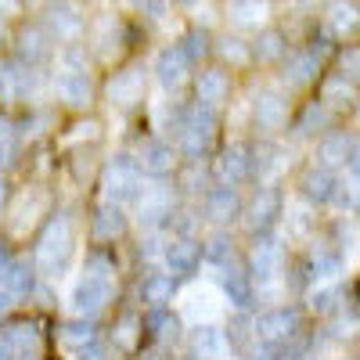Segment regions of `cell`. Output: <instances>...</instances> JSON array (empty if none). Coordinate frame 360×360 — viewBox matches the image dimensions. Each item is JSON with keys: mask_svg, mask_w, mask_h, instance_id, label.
<instances>
[{"mask_svg": "<svg viewBox=\"0 0 360 360\" xmlns=\"http://www.w3.org/2000/svg\"><path fill=\"white\" fill-rule=\"evenodd\" d=\"M339 295H342L339 285H317V288L310 292V310H317V314H332V310L339 307Z\"/></svg>", "mask_w": 360, "mask_h": 360, "instance_id": "obj_41", "label": "cell"}, {"mask_svg": "<svg viewBox=\"0 0 360 360\" xmlns=\"http://www.w3.org/2000/svg\"><path fill=\"white\" fill-rule=\"evenodd\" d=\"M205 259L213 263V266H231L234 263V242L227 234H213L205 242Z\"/></svg>", "mask_w": 360, "mask_h": 360, "instance_id": "obj_38", "label": "cell"}, {"mask_svg": "<svg viewBox=\"0 0 360 360\" xmlns=\"http://www.w3.org/2000/svg\"><path fill=\"white\" fill-rule=\"evenodd\" d=\"M285 270V249L278 238H256V245L249 252V278L259 285V288H270L278 285Z\"/></svg>", "mask_w": 360, "mask_h": 360, "instance_id": "obj_6", "label": "cell"}, {"mask_svg": "<svg viewBox=\"0 0 360 360\" xmlns=\"http://www.w3.org/2000/svg\"><path fill=\"white\" fill-rule=\"evenodd\" d=\"M0 360H18V356L11 353V346H8L4 339H0Z\"/></svg>", "mask_w": 360, "mask_h": 360, "instance_id": "obj_55", "label": "cell"}, {"mask_svg": "<svg viewBox=\"0 0 360 360\" xmlns=\"http://www.w3.org/2000/svg\"><path fill=\"white\" fill-rule=\"evenodd\" d=\"M213 134H217V112L205 105L188 108L184 127H180V152L198 162L209 152V144H213Z\"/></svg>", "mask_w": 360, "mask_h": 360, "instance_id": "obj_4", "label": "cell"}, {"mask_svg": "<svg viewBox=\"0 0 360 360\" xmlns=\"http://www.w3.org/2000/svg\"><path fill=\"white\" fill-rule=\"evenodd\" d=\"M137 166H141V173H148V176H166V173H173V166H176L173 144L162 141V137L144 141L141 152H137Z\"/></svg>", "mask_w": 360, "mask_h": 360, "instance_id": "obj_13", "label": "cell"}, {"mask_svg": "<svg viewBox=\"0 0 360 360\" xmlns=\"http://www.w3.org/2000/svg\"><path fill=\"white\" fill-rule=\"evenodd\" d=\"M141 360H159V353H144Z\"/></svg>", "mask_w": 360, "mask_h": 360, "instance_id": "obj_58", "label": "cell"}, {"mask_svg": "<svg viewBox=\"0 0 360 360\" xmlns=\"http://www.w3.org/2000/svg\"><path fill=\"white\" fill-rule=\"evenodd\" d=\"M33 285H37V266H29L25 259H11V266H8L4 281H0V288L11 292L15 299H22V295L33 292Z\"/></svg>", "mask_w": 360, "mask_h": 360, "instance_id": "obj_29", "label": "cell"}, {"mask_svg": "<svg viewBox=\"0 0 360 360\" xmlns=\"http://www.w3.org/2000/svg\"><path fill=\"white\" fill-rule=\"evenodd\" d=\"M0 339L11 346V353H15L18 360H29V353H33L37 342H40V332H37L33 321H15V324L4 328V335H0Z\"/></svg>", "mask_w": 360, "mask_h": 360, "instance_id": "obj_27", "label": "cell"}, {"mask_svg": "<svg viewBox=\"0 0 360 360\" xmlns=\"http://www.w3.org/2000/svg\"><path fill=\"white\" fill-rule=\"evenodd\" d=\"M141 299L148 303V310H166V303L173 299V278L169 274H148L141 281Z\"/></svg>", "mask_w": 360, "mask_h": 360, "instance_id": "obj_30", "label": "cell"}, {"mask_svg": "<svg viewBox=\"0 0 360 360\" xmlns=\"http://www.w3.org/2000/svg\"><path fill=\"white\" fill-rule=\"evenodd\" d=\"M356 98V90H353V79L346 76V72H339V76H332L324 83V94H321V101L328 105V108H335V105H349Z\"/></svg>", "mask_w": 360, "mask_h": 360, "instance_id": "obj_33", "label": "cell"}, {"mask_svg": "<svg viewBox=\"0 0 360 360\" xmlns=\"http://www.w3.org/2000/svg\"><path fill=\"white\" fill-rule=\"evenodd\" d=\"M162 259H166V270L173 278H184V274H195L198 263L205 259V245L195 242L191 234H180L162 249Z\"/></svg>", "mask_w": 360, "mask_h": 360, "instance_id": "obj_8", "label": "cell"}, {"mask_svg": "<svg viewBox=\"0 0 360 360\" xmlns=\"http://www.w3.org/2000/svg\"><path fill=\"white\" fill-rule=\"evenodd\" d=\"M252 169H256V159L249 152V144H227L217 159V176L224 180V188H238Z\"/></svg>", "mask_w": 360, "mask_h": 360, "instance_id": "obj_9", "label": "cell"}, {"mask_svg": "<svg viewBox=\"0 0 360 360\" xmlns=\"http://www.w3.org/2000/svg\"><path fill=\"white\" fill-rule=\"evenodd\" d=\"M227 18L234 25H259L266 18V4H259V0H234V4H227Z\"/></svg>", "mask_w": 360, "mask_h": 360, "instance_id": "obj_34", "label": "cell"}, {"mask_svg": "<svg viewBox=\"0 0 360 360\" xmlns=\"http://www.w3.org/2000/svg\"><path fill=\"white\" fill-rule=\"evenodd\" d=\"M224 303H231L234 310L252 307V281H249L245 270H238L234 263L224 266Z\"/></svg>", "mask_w": 360, "mask_h": 360, "instance_id": "obj_24", "label": "cell"}, {"mask_svg": "<svg viewBox=\"0 0 360 360\" xmlns=\"http://www.w3.org/2000/svg\"><path fill=\"white\" fill-rule=\"evenodd\" d=\"M220 303H224V295L213 285H191L180 295V314H184V321H191L195 328H202V324H213L220 317Z\"/></svg>", "mask_w": 360, "mask_h": 360, "instance_id": "obj_7", "label": "cell"}, {"mask_svg": "<svg viewBox=\"0 0 360 360\" xmlns=\"http://www.w3.org/2000/svg\"><path fill=\"white\" fill-rule=\"evenodd\" d=\"M321 72V54L317 51H295L285 62V83L288 86H310Z\"/></svg>", "mask_w": 360, "mask_h": 360, "instance_id": "obj_22", "label": "cell"}, {"mask_svg": "<svg viewBox=\"0 0 360 360\" xmlns=\"http://www.w3.org/2000/svg\"><path fill=\"white\" fill-rule=\"evenodd\" d=\"M137 220L141 227L155 231L162 227L166 220H173V191L169 188H148L141 198H137Z\"/></svg>", "mask_w": 360, "mask_h": 360, "instance_id": "obj_10", "label": "cell"}, {"mask_svg": "<svg viewBox=\"0 0 360 360\" xmlns=\"http://www.w3.org/2000/svg\"><path fill=\"white\" fill-rule=\"evenodd\" d=\"M252 54L259 58V62H278V58L285 54V37L278 33V29H263V33L256 37V44H252Z\"/></svg>", "mask_w": 360, "mask_h": 360, "instance_id": "obj_36", "label": "cell"}, {"mask_svg": "<svg viewBox=\"0 0 360 360\" xmlns=\"http://www.w3.org/2000/svg\"><path fill=\"white\" fill-rule=\"evenodd\" d=\"M188 72H191V58L184 54V47H180V44L159 51V58H155V76H159V83H162L166 90H176L180 83L188 79Z\"/></svg>", "mask_w": 360, "mask_h": 360, "instance_id": "obj_14", "label": "cell"}, {"mask_svg": "<svg viewBox=\"0 0 360 360\" xmlns=\"http://www.w3.org/2000/svg\"><path fill=\"white\" fill-rule=\"evenodd\" d=\"M217 51H220L224 62H231V65H245L249 62V47H245V40H238V37H220Z\"/></svg>", "mask_w": 360, "mask_h": 360, "instance_id": "obj_42", "label": "cell"}, {"mask_svg": "<svg viewBox=\"0 0 360 360\" xmlns=\"http://www.w3.org/2000/svg\"><path fill=\"white\" fill-rule=\"evenodd\" d=\"M299 188H303V198H307L310 205H324V202H332V198H335L339 180H335V173L328 169V166H314V169L303 173Z\"/></svg>", "mask_w": 360, "mask_h": 360, "instance_id": "obj_18", "label": "cell"}, {"mask_svg": "<svg viewBox=\"0 0 360 360\" xmlns=\"http://www.w3.org/2000/svg\"><path fill=\"white\" fill-rule=\"evenodd\" d=\"M141 332H144V317L137 314H123L115 321V346L119 349H134L141 342Z\"/></svg>", "mask_w": 360, "mask_h": 360, "instance_id": "obj_35", "label": "cell"}, {"mask_svg": "<svg viewBox=\"0 0 360 360\" xmlns=\"http://www.w3.org/2000/svg\"><path fill=\"white\" fill-rule=\"evenodd\" d=\"M79 360H112V349H108L105 342H94L90 349H83V353H79Z\"/></svg>", "mask_w": 360, "mask_h": 360, "instance_id": "obj_49", "label": "cell"}, {"mask_svg": "<svg viewBox=\"0 0 360 360\" xmlns=\"http://www.w3.org/2000/svg\"><path fill=\"white\" fill-rule=\"evenodd\" d=\"M191 353L198 360H227L231 356V339L224 328L217 324H202L191 332Z\"/></svg>", "mask_w": 360, "mask_h": 360, "instance_id": "obj_15", "label": "cell"}, {"mask_svg": "<svg viewBox=\"0 0 360 360\" xmlns=\"http://www.w3.org/2000/svg\"><path fill=\"white\" fill-rule=\"evenodd\" d=\"M252 119H256L259 130L278 134L288 123V98L281 94V90H263V94L252 101Z\"/></svg>", "mask_w": 360, "mask_h": 360, "instance_id": "obj_11", "label": "cell"}, {"mask_svg": "<svg viewBox=\"0 0 360 360\" xmlns=\"http://www.w3.org/2000/svg\"><path fill=\"white\" fill-rule=\"evenodd\" d=\"M144 328H148V335L162 339V335H166V328H169V314H166V310H148Z\"/></svg>", "mask_w": 360, "mask_h": 360, "instance_id": "obj_44", "label": "cell"}, {"mask_svg": "<svg viewBox=\"0 0 360 360\" xmlns=\"http://www.w3.org/2000/svg\"><path fill=\"white\" fill-rule=\"evenodd\" d=\"M202 180H205V169H202V166H191V173L184 176V184H188V191H198Z\"/></svg>", "mask_w": 360, "mask_h": 360, "instance_id": "obj_51", "label": "cell"}, {"mask_svg": "<svg viewBox=\"0 0 360 360\" xmlns=\"http://www.w3.org/2000/svg\"><path fill=\"white\" fill-rule=\"evenodd\" d=\"M339 274H342V256H339V252H328V249L314 252V259H310V278H314L317 285H335Z\"/></svg>", "mask_w": 360, "mask_h": 360, "instance_id": "obj_32", "label": "cell"}, {"mask_svg": "<svg viewBox=\"0 0 360 360\" xmlns=\"http://www.w3.org/2000/svg\"><path fill=\"white\" fill-rule=\"evenodd\" d=\"M353 137L346 134V130H335V134H328L324 141H321V166H342L346 159L353 162Z\"/></svg>", "mask_w": 360, "mask_h": 360, "instance_id": "obj_28", "label": "cell"}, {"mask_svg": "<svg viewBox=\"0 0 360 360\" xmlns=\"http://www.w3.org/2000/svg\"><path fill=\"white\" fill-rule=\"evenodd\" d=\"M245 360H288V349H285V346H266V342H259Z\"/></svg>", "mask_w": 360, "mask_h": 360, "instance_id": "obj_46", "label": "cell"}, {"mask_svg": "<svg viewBox=\"0 0 360 360\" xmlns=\"http://www.w3.org/2000/svg\"><path fill=\"white\" fill-rule=\"evenodd\" d=\"M342 72H346V76H356V72H360V51H349V54L342 58Z\"/></svg>", "mask_w": 360, "mask_h": 360, "instance_id": "obj_50", "label": "cell"}, {"mask_svg": "<svg viewBox=\"0 0 360 360\" xmlns=\"http://www.w3.org/2000/svg\"><path fill=\"white\" fill-rule=\"evenodd\" d=\"M4 202H8V180L0 176V209H4Z\"/></svg>", "mask_w": 360, "mask_h": 360, "instance_id": "obj_56", "label": "cell"}, {"mask_svg": "<svg viewBox=\"0 0 360 360\" xmlns=\"http://www.w3.org/2000/svg\"><path fill=\"white\" fill-rule=\"evenodd\" d=\"M141 11H144L148 18H162V15H166V4H141Z\"/></svg>", "mask_w": 360, "mask_h": 360, "instance_id": "obj_53", "label": "cell"}, {"mask_svg": "<svg viewBox=\"0 0 360 360\" xmlns=\"http://www.w3.org/2000/svg\"><path fill=\"white\" fill-rule=\"evenodd\" d=\"M98 130H101V127L94 123V119H86V123H76V127H72V134H69L65 141H83V137H98Z\"/></svg>", "mask_w": 360, "mask_h": 360, "instance_id": "obj_48", "label": "cell"}, {"mask_svg": "<svg viewBox=\"0 0 360 360\" xmlns=\"http://www.w3.org/2000/svg\"><path fill=\"white\" fill-rule=\"evenodd\" d=\"M18 162V130L0 119V166H15Z\"/></svg>", "mask_w": 360, "mask_h": 360, "instance_id": "obj_40", "label": "cell"}, {"mask_svg": "<svg viewBox=\"0 0 360 360\" xmlns=\"http://www.w3.org/2000/svg\"><path fill=\"white\" fill-rule=\"evenodd\" d=\"M144 69L141 65H127V69H119L108 83V101L119 105V108H130L144 98Z\"/></svg>", "mask_w": 360, "mask_h": 360, "instance_id": "obj_12", "label": "cell"}, {"mask_svg": "<svg viewBox=\"0 0 360 360\" xmlns=\"http://www.w3.org/2000/svg\"><path fill=\"white\" fill-rule=\"evenodd\" d=\"M112 274H115V263L108 259V252H90L83 274L69 288V310L83 321H94L112 303V292H115Z\"/></svg>", "mask_w": 360, "mask_h": 360, "instance_id": "obj_1", "label": "cell"}, {"mask_svg": "<svg viewBox=\"0 0 360 360\" xmlns=\"http://www.w3.org/2000/svg\"><path fill=\"white\" fill-rule=\"evenodd\" d=\"M205 217L213 224H231L234 217H242V195L238 188H213L205 195Z\"/></svg>", "mask_w": 360, "mask_h": 360, "instance_id": "obj_21", "label": "cell"}, {"mask_svg": "<svg viewBox=\"0 0 360 360\" xmlns=\"http://www.w3.org/2000/svg\"><path fill=\"white\" fill-rule=\"evenodd\" d=\"M288 220H292V234H307V231L314 227V220H310V213H307L303 205H295Z\"/></svg>", "mask_w": 360, "mask_h": 360, "instance_id": "obj_47", "label": "cell"}, {"mask_svg": "<svg viewBox=\"0 0 360 360\" xmlns=\"http://www.w3.org/2000/svg\"><path fill=\"white\" fill-rule=\"evenodd\" d=\"M47 191H40V188H29L18 202H15V209H11V234H25L29 227H33L44 213H47Z\"/></svg>", "mask_w": 360, "mask_h": 360, "instance_id": "obj_16", "label": "cell"}, {"mask_svg": "<svg viewBox=\"0 0 360 360\" xmlns=\"http://www.w3.org/2000/svg\"><path fill=\"white\" fill-rule=\"evenodd\" d=\"M18 54L25 58L29 65H37V62H44V58L51 54V37L44 33V29H22L18 33Z\"/></svg>", "mask_w": 360, "mask_h": 360, "instance_id": "obj_31", "label": "cell"}, {"mask_svg": "<svg viewBox=\"0 0 360 360\" xmlns=\"http://www.w3.org/2000/svg\"><path fill=\"white\" fill-rule=\"evenodd\" d=\"M11 307H15V295L0 288V317H8V314H11Z\"/></svg>", "mask_w": 360, "mask_h": 360, "instance_id": "obj_52", "label": "cell"}, {"mask_svg": "<svg viewBox=\"0 0 360 360\" xmlns=\"http://www.w3.org/2000/svg\"><path fill=\"white\" fill-rule=\"evenodd\" d=\"M209 51V40H205V33H188L184 37V54L191 58V62H198V58Z\"/></svg>", "mask_w": 360, "mask_h": 360, "instance_id": "obj_45", "label": "cell"}, {"mask_svg": "<svg viewBox=\"0 0 360 360\" xmlns=\"http://www.w3.org/2000/svg\"><path fill=\"white\" fill-rule=\"evenodd\" d=\"M72 249H76V220H72L69 213H62V217H54V220L44 227L40 242H37V256H33L37 274L58 278V274L65 270Z\"/></svg>", "mask_w": 360, "mask_h": 360, "instance_id": "obj_2", "label": "cell"}, {"mask_svg": "<svg viewBox=\"0 0 360 360\" xmlns=\"http://www.w3.org/2000/svg\"><path fill=\"white\" fill-rule=\"evenodd\" d=\"M47 25L58 40H76L83 33V15L72 4H51L47 8Z\"/></svg>", "mask_w": 360, "mask_h": 360, "instance_id": "obj_25", "label": "cell"}, {"mask_svg": "<svg viewBox=\"0 0 360 360\" xmlns=\"http://www.w3.org/2000/svg\"><path fill=\"white\" fill-rule=\"evenodd\" d=\"M349 166H353V176H356V184H360V152L353 155V162H349Z\"/></svg>", "mask_w": 360, "mask_h": 360, "instance_id": "obj_57", "label": "cell"}, {"mask_svg": "<svg viewBox=\"0 0 360 360\" xmlns=\"http://www.w3.org/2000/svg\"><path fill=\"white\" fill-rule=\"evenodd\" d=\"M90 231H94V238H101V242H112V238H119V234L127 231V213H123V205H115V202H101V205L94 209Z\"/></svg>", "mask_w": 360, "mask_h": 360, "instance_id": "obj_23", "label": "cell"}, {"mask_svg": "<svg viewBox=\"0 0 360 360\" xmlns=\"http://www.w3.org/2000/svg\"><path fill=\"white\" fill-rule=\"evenodd\" d=\"M58 342H62L65 349L83 353V349H90V346L98 342V328H94V321L72 317V321H65L62 328H58Z\"/></svg>", "mask_w": 360, "mask_h": 360, "instance_id": "obj_26", "label": "cell"}, {"mask_svg": "<svg viewBox=\"0 0 360 360\" xmlns=\"http://www.w3.org/2000/svg\"><path fill=\"white\" fill-rule=\"evenodd\" d=\"M101 184H105L108 202L123 205V202H130V198H141V195H144V191H141V188H144V173H141L137 159H130V155H112V159H108V166H105Z\"/></svg>", "mask_w": 360, "mask_h": 360, "instance_id": "obj_3", "label": "cell"}, {"mask_svg": "<svg viewBox=\"0 0 360 360\" xmlns=\"http://www.w3.org/2000/svg\"><path fill=\"white\" fill-rule=\"evenodd\" d=\"M8 266H11V256L0 249V281H4V274H8Z\"/></svg>", "mask_w": 360, "mask_h": 360, "instance_id": "obj_54", "label": "cell"}, {"mask_svg": "<svg viewBox=\"0 0 360 360\" xmlns=\"http://www.w3.org/2000/svg\"><path fill=\"white\" fill-rule=\"evenodd\" d=\"M195 94H198V105L217 112L231 98V76L224 69H202L198 79H195Z\"/></svg>", "mask_w": 360, "mask_h": 360, "instance_id": "obj_17", "label": "cell"}, {"mask_svg": "<svg viewBox=\"0 0 360 360\" xmlns=\"http://www.w3.org/2000/svg\"><path fill=\"white\" fill-rule=\"evenodd\" d=\"M256 339L266 342V346H285L299 335V328H303V317H299L295 307H270L256 317Z\"/></svg>", "mask_w": 360, "mask_h": 360, "instance_id": "obj_5", "label": "cell"}, {"mask_svg": "<svg viewBox=\"0 0 360 360\" xmlns=\"http://www.w3.org/2000/svg\"><path fill=\"white\" fill-rule=\"evenodd\" d=\"M328 123H332V108H328L324 101H314V105H307L303 119H299V134H317Z\"/></svg>", "mask_w": 360, "mask_h": 360, "instance_id": "obj_39", "label": "cell"}, {"mask_svg": "<svg viewBox=\"0 0 360 360\" xmlns=\"http://www.w3.org/2000/svg\"><path fill=\"white\" fill-rule=\"evenodd\" d=\"M62 72H86V51L83 47H65L62 51Z\"/></svg>", "mask_w": 360, "mask_h": 360, "instance_id": "obj_43", "label": "cell"}, {"mask_svg": "<svg viewBox=\"0 0 360 360\" xmlns=\"http://www.w3.org/2000/svg\"><path fill=\"white\" fill-rule=\"evenodd\" d=\"M54 90H58V101L69 108H83L94 98V83H90L86 72H62L54 79Z\"/></svg>", "mask_w": 360, "mask_h": 360, "instance_id": "obj_20", "label": "cell"}, {"mask_svg": "<svg viewBox=\"0 0 360 360\" xmlns=\"http://www.w3.org/2000/svg\"><path fill=\"white\" fill-rule=\"evenodd\" d=\"M328 22H332V29L339 37L353 33V29L360 25V8L356 4H332L328 8Z\"/></svg>", "mask_w": 360, "mask_h": 360, "instance_id": "obj_37", "label": "cell"}, {"mask_svg": "<svg viewBox=\"0 0 360 360\" xmlns=\"http://www.w3.org/2000/svg\"><path fill=\"white\" fill-rule=\"evenodd\" d=\"M278 213H281V195H278L274 188H259V191L252 195L249 209H245V224H249L252 231H266L270 224L278 220Z\"/></svg>", "mask_w": 360, "mask_h": 360, "instance_id": "obj_19", "label": "cell"}]
</instances>
